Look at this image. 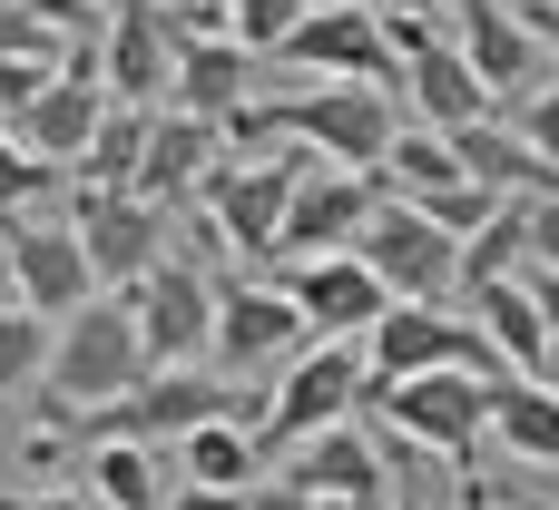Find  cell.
Masks as SVG:
<instances>
[{
  "label": "cell",
  "mask_w": 559,
  "mask_h": 510,
  "mask_svg": "<svg viewBox=\"0 0 559 510\" xmlns=\"http://www.w3.org/2000/svg\"><path fill=\"white\" fill-rule=\"evenodd\" d=\"M393 88L373 79H324V88H255L226 118V147H305L324 167H383L393 147Z\"/></svg>",
  "instance_id": "obj_1"
},
{
  "label": "cell",
  "mask_w": 559,
  "mask_h": 510,
  "mask_svg": "<svg viewBox=\"0 0 559 510\" xmlns=\"http://www.w3.org/2000/svg\"><path fill=\"white\" fill-rule=\"evenodd\" d=\"M147 373V344H138V315H128V295H88L79 315H59L49 324V393L69 403V413H98V403H118L128 383Z\"/></svg>",
  "instance_id": "obj_2"
},
{
  "label": "cell",
  "mask_w": 559,
  "mask_h": 510,
  "mask_svg": "<svg viewBox=\"0 0 559 510\" xmlns=\"http://www.w3.org/2000/svg\"><path fill=\"white\" fill-rule=\"evenodd\" d=\"M354 403H364V344H354V334H314V344L265 383V432H255V452L285 462L295 442L354 423Z\"/></svg>",
  "instance_id": "obj_3"
},
{
  "label": "cell",
  "mask_w": 559,
  "mask_h": 510,
  "mask_svg": "<svg viewBox=\"0 0 559 510\" xmlns=\"http://www.w3.org/2000/svg\"><path fill=\"white\" fill-rule=\"evenodd\" d=\"M364 403L393 423V442L442 452V462H472L491 442V373H403V383L364 373Z\"/></svg>",
  "instance_id": "obj_4"
},
{
  "label": "cell",
  "mask_w": 559,
  "mask_h": 510,
  "mask_svg": "<svg viewBox=\"0 0 559 510\" xmlns=\"http://www.w3.org/2000/svg\"><path fill=\"white\" fill-rule=\"evenodd\" d=\"M314 157L305 147H246V157H216L206 167V226L236 246V256H275V236H285V197H295V177H305Z\"/></svg>",
  "instance_id": "obj_5"
},
{
  "label": "cell",
  "mask_w": 559,
  "mask_h": 510,
  "mask_svg": "<svg viewBox=\"0 0 559 510\" xmlns=\"http://www.w3.org/2000/svg\"><path fill=\"white\" fill-rule=\"evenodd\" d=\"M354 256L383 275L393 305H452V295H462V236H442L413 197H383L373 226L354 236Z\"/></svg>",
  "instance_id": "obj_6"
},
{
  "label": "cell",
  "mask_w": 559,
  "mask_h": 510,
  "mask_svg": "<svg viewBox=\"0 0 559 510\" xmlns=\"http://www.w3.org/2000/svg\"><path fill=\"white\" fill-rule=\"evenodd\" d=\"M364 373L403 383V373H501V364L472 334V315H452V305H383L364 324Z\"/></svg>",
  "instance_id": "obj_7"
},
{
  "label": "cell",
  "mask_w": 559,
  "mask_h": 510,
  "mask_svg": "<svg viewBox=\"0 0 559 510\" xmlns=\"http://www.w3.org/2000/svg\"><path fill=\"white\" fill-rule=\"evenodd\" d=\"M69 236H79V256H88V275L98 285H138L167 246V206L157 197H138V187H69Z\"/></svg>",
  "instance_id": "obj_8"
},
{
  "label": "cell",
  "mask_w": 559,
  "mask_h": 510,
  "mask_svg": "<svg viewBox=\"0 0 559 510\" xmlns=\"http://www.w3.org/2000/svg\"><path fill=\"white\" fill-rule=\"evenodd\" d=\"M128 315H138L147 373H157V364H197L206 334H216V275H206L197 256H157V265L128 285Z\"/></svg>",
  "instance_id": "obj_9"
},
{
  "label": "cell",
  "mask_w": 559,
  "mask_h": 510,
  "mask_svg": "<svg viewBox=\"0 0 559 510\" xmlns=\"http://www.w3.org/2000/svg\"><path fill=\"white\" fill-rule=\"evenodd\" d=\"M314 334H305V315H295V295L285 285H216V334H206V354L226 364V383H255V373H285L295 354H305Z\"/></svg>",
  "instance_id": "obj_10"
},
{
  "label": "cell",
  "mask_w": 559,
  "mask_h": 510,
  "mask_svg": "<svg viewBox=\"0 0 559 510\" xmlns=\"http://www.w3.org/2000/svg\"><path fill=\"white\" fill-rule=\"evenodd\" d=\"M275 69H314V79H373V88H393V79H403V59H393V39H383V10H373V0H314V10L285 29Z\"/></svg>",
  "instance_id": "obj_11"
},
{
  "label": "cell",
  "mask_w": 559,
  "mask_h": 510,
  "mask_svg": "<svg viewBox=\"0 0 559 510\" xmlns=\"http://www.w3.org/2000/svg\"><path fill=\"white\" fill-rule=\"evenodd\" d=\"M98 118H108V88H98V39H69V49H59V79H49V88L10 118V138H20L39 167H59V177H69V167H79V147L98 138Z\"/></svg>",
  "instance_id": "obj_12"
},
{
  "label": "cell",
  "mask_w": 559,
  "mask_h": 510,
  "mask_svg": "<svg viewBox=\"0 0 559 510\" xmlns=\"http://www.w3.org/2000/svg\"><path fill=\"white\" fill-rule=\"evenodd\" d=\"M373 206H383V177L373 167H305L295 177V197H285V236H275V256L295 265V256H334V246H354L364 226H373Z\"/></svg>",
  "instance_id": "obj_13"
},
{
  "label": "cell",
  "mask_w": 559,
  "mask_h": 510,
  "mask_svg": "<svg viewBox=\"0 0 559 510\" xmlns=\"http://www.w3.org/2000/svg\"><path fill=\"white\" fill-rule=\"evenodd\" d=\"M432 10H452V49L472 59V79L491 98H531L550 79V49L531 39V20L511 0H432Z\"/></svg>",
  "instance_id": "obj_14"
},
{
  "label": "cell",
  "mask_w": 559,
  "mask_h": 510,
  "mask_svg": "<svg viewBox=\"0 0 559 510\" xmlns=\"http://www.w3.org/2000/svg\"><path fill=\"white\" fill-rule=\"evenodd\" d=\"M10 295H20L39 324H59V315H79V305L98 295V275H88L69 216H10Z\"/></svg>",
  "instance_id": "obj_15"
},
{
  "label": "cell",
  "mask_w": 559,
  "mask_h": 510,
  "mask_svg": "<svg viewBox=\"0 0 559 510\" xmlns=\"http://www.w3.org/2000/svg\"><path fill=\"white\" fill-rule=\"evenodd\" d=\"M177 69V10L167 0H108V39H98V88L128 108H157Z\"/></svg>",
  "instance_id": "obj_16"
},
{
  "label": "cell",
  "mask_w": 559,
  "mask_h": 510,
  "mask_svg": "<svg viewBox=\"0 0 559 510\" xmlns=\"http://www.w3.org/2000/svg\"><path fill=\"white\" fill-rule=\"evenodd\" d=\"M285 295H295L305 334H364V324L393 305L383 275H373L354 246H334V256H295V265H285Z\"/></svg>",
  "instance_id": "obj_17"
},
{
  "label": "cell",
  "mask_w": 559,
  "mask_h": 510,
  "mask_svg": "<svg viewBox=\"0 0 559 510\" xmlns=\"http://www.w3.org/2000/svg\"><path fill=\"white\" fill-rule=\"evenodd\" d=\"M255 69L265 59H246L226 29H187L177 20V69H167V108H187V118H236L246 98H255Z\"/></svg>",
  "instance_id": "obj_18"
},
{
  "label": "cell",
  "mask_w": 559,
  "mask_h": 510,
  "mask_svg": "<svg viewBox=\"0 0 559 510\" xmlns=\"http://www.w3.org/2000/svg\"><path fill=\"white\" fill-rule=\"evenodd\" d=\"M285 482H295L305 501H393V452H383L373 432L334 423V432H314V442L285 452Z\"/></svg>",
  "instance_id": "obj_19"
},
{
  "label": "cell",
  "mask_w": 559,
  "mask_h": 510,
  "mask_svg": "<svg viewBox=\"0 0 559 510\" xmlns=\"http://www.w3.org/2000/svg\"><path fill=\"white\" fill-rule=\"evenodd\" d=\"M226 157V128L216 118H187V108H147V147H138V197H157V206H187L197 187H206V167Z\"/></svg>",
  "instance_id": "obj_20"
},
{
  "label": "cell",
  "mask_w": 559,
  "mask_h": 510,
  "mask_svg": "<svg viewBox=\"0 0 559 510\" xmlns=\"http://www.w3.org/2000/svg\"><path fill=\"white\" fill-rule=\"evenodd\" d=\"M462 315H472V334L491 344L501 373L550 383V324H540V305H531L521 275H481V285H462Z\"/></svg>",
  "instance_id": "obj_21"
},
{
  "label": "cell",
  "mask_w": 559,
  "mask_h": 510,
  "mask_svg": "<svg viewBox=\"0 0 559 510\" xmlns=\"http://www.w3.org/2000/svg\"><path fill=\"white\" fill-rule=\"evenodd\" d=\"M403 98H413V118L423 128H472V118H501V98L472 79V59L452 49V39H423L413 59H403V79H393Z\"/></svg>",
  "instance_id": "obj_22"
},
{
  "label": "cell",
  "mask_w": 559,
  "mask_h": 510,
  "mask_svg": "<svg viewBox=\"0 0 559 510\" xmlns=\"http://www.w3.org/2000/svg\"><path fill=\"white\" fill-rule=\"evenodd\" d=\"M442 138H452L462 177L491 187V197H540V187H559V167L521 138V128H501V118H472V128H442Z\"/></svg>",
  "instance_id": "obj_23"
},
{
  "label": "cell",
  "mask_w": 559,
  "mask_h": 510,
  "mask_svg": "<svg viewBox=\"0 0 559 510\" xmlns=\"http://www.w3.org/2000/svg\"><path fill=\"white\" fill-rule=\"evenodd\" d=\"M491 442L531 472H559V383H521L491 373Z\"/></svg>",
  "instance_id": "obj_24"
},
{
  "label": "cell",
  "mask_w": 559,
  "mask_h": 510,
  "mask_svg": "<svg viewBox=\"0 0 559 510\" xmlns=\"http://www.w3.org/2000/svg\"><path fill=\"white\" fill-rule=\"evenodd\" d=\"M373 177H383V197H442V187L462 177V157H452V138H442V128H423V118H403Z\"/></svg>",
  "instance_id": "obj_25"
},
{
  "label": "cell",
  "mask_w": 559,
  "mask_h": 510,
  "mask_svg": "<svg viewBox=\"0 0 559 510\" xmlns=\"http://www.w3.org/2000/svg\"><path fill=\"white\" fill-rule=\"evenodd\" d=\"M79 482L98 491V510H167L157 501V452L147 442H88L79 452Z\"/></svg>",
  "instance_id": "obj_26"
},
{
  "label": "cell",
  "mask_w": 559,
  "mask_h": 510,
  "mask_svg": "<svg viewBox=\"0 0 559 510\" xmlns=\"http://www.w3.org/2000/svg\"><path fill=\"white\" fill-rule=\"evenodd\" d=\"M138 147H147V108H128V98H108V118H98V138L79 147V167H69V187H138Z\"/></svg>",
  "instance_id": "obj_27"
},
{
  "label": "cell",
  "mask_w": 559,
  "mask_h": 510,
  "mask_svg": "<svg viewBox=\"0 0 559 510\" xmlns=\"http://www.w3.org/2000/svg\"><path fill=\"white\" fill-rule=\"evenodd\" d=\"M177 462H187V482H206V491H246V482L265 472L255 432H236V423H197V432L177 442Z\"/></svg>",
  "instance_id": "obj_28"
},
{
  "label": "cell",
  "mask_w": 559,
  "mask_h": 510,
  "mask_svg": "<svg viewBox=\"0 0 559 510\" xmlns=\"http://www.w3.org/2000/svg\"><path fill=\"white\" fill-rule=\"evenodd\" d=\"M49 373V324L29 305H0V393H29Z\"/></svg>",
  "instance_id": "obj_29"
},
{
  "label": "cell",
  "mask_w": 559,
  "mask_h": 510,
  "mask_svg": "<svg viewBox=\"0 0 559 510\" xmlns=\"http://www.w3.org/2000/svg\"><path fill=\"white\" fill-rule=\"evenodd\" d=\"M305 10H314V0H226V39H236L246 59H275Z\"/></svg>",
  "instance_id": "obj_30"
},
{
  "label": "cell",
  "mask_w": 559,
  "mask_h": 510,
  "mask_svg": "<svg viewBox=\"0 0 559 510\" xmlns=\"http://www.w3.org/2000/svg\"><path fill=\"white\" fill-rule=\"evenodd\" d=\"M49 187H69L59 167H39L10 128H0V216H29V197H49Z\"/></svg>",
  "instance_id": "obj_31"
},
{
  "label": "cell",
  "mask_w": 559,
  "mask_h": 510,
  "mask_svg": "<svg viewBox=\"0 0 559 510\" xmlns=\"http://www.w3.org/2000/svg\"><path fill=\"white\" fill-rule=\"evenodd\" d=\"M413 206H423V216H432L442 236H472V226H481V216H491L501 197H491V187H472V177H452L442 197H413Z\"/></svg>",
  "instance_id": "obj_32"
},
{
  "label": "cell",
  "mask_w": 559,
  "mask_h": 510,
  "mask_svg": "<svg viewBox=\"0 0 559 510\" xmlns=\"http://www.w3.org/2000/svg\"><path fill=\"white\" fill-rule=\"evenodd\" d=\"M49 79H59V59H0V128H10V118L39 98Z\"/></svg>",
  "instance_id": "obj_33"
},
{
  "label": "cell",
  "mask_w": 559,
  "mask_h": 510,
  "mask_svg": "<svg viewBox=\"0 0 559 510\" xmlns=\"http://www.w3.org/2000/svg\"><path fill=\"white\" fill-rule=\"evenodd\" d=\"M521 138H531V147H540V157L559 167V69L540 79V88H531V98H521Z\"/></svg>",
  "instance_id": "obj_34"
},
{
  "label": "cell",
  "mask_w": 559,
  "mask_h": 510,
  "mask_svg": "<svg viewBox=\"0 0 559 510\" xmlns=\"http://www.w3.org/2000/svg\"><path fill=\"white\" fill-rule=\"evenodd\" d=\"M521 265H559V187L531 197V256H521Z\"/></svg>",
  "instance_id": "obj_35"
},
{
  "label": "cell",
  "mask_w": 559,
  "mask_h": 510,
  "mask_svg": "<svg viewBox=\"0 0 559 510\" xmlns=\"http://www.w3.org/2000/svg\"><path fill=\"white\" fill-rule=\"evenodd\" d=\"M521 285H531V305L550 324V364H559V265H521Z\"/></svg>",
  "instance_id": "obj_36"
},
{
  "label": "cell",
  "mask_w": 559,
  "mask_h": 510,
  "mask_svg": "<svg viewBox=\"0 0 559 510\" xmlns=\"http://www.w3.org/2000/svg\"><path fill=\"white\" fill-rule=\"evenodd\" d=\"M246 510H314V501H305L285 472H255V482H246Z\"/></svg>",
  "instance_id": "obj_37"
},
{
  "label": "cell",
  "mask_w": 559,
  "mask_h": 510,
  "mask_svg": "<svg viewBox=\"0 0 559 510\" xmlns=\"http://www.w3.org/2000/svg\"><path fill=\"white\" fill-rule=\"evenodd\" d=\"M511 10H521V20H531V39H540V49H550V69H559V0H511Z\"/></svg>",
  "instance_id": "obj_38"
},
{
  "label": "cell",
  "mask_w": 559,
  "mask_h": 510,
  "mask_svg": "<svg viewBox=\"0 0 559 510\" xmlns=\"http://www.w3.org/2000/svg\"><path fill=\"white\" fill-rule=\"evenodd\" d=\"M167 510H246V491H206V482H187Z\"/></svg>",
  "instance_id": "obj_39"
},
{
  "label": "cell",
  "mask_w": 559,
  "mask_h": 510,
  "mask_svg": "<svg viewBox=\"0 0 559 510\" xmlns=\"http://www.w3.org/2000/svg\"><path fill=\"white\" fill-rule=\"evenodd\" d=\"M0 510H88L79 491H39V501H0Z\"/></svg>",
  "instance_id": "obj_40"
},
{
  "label": "cell",
  "mask_w": 559,
  "mask_h": 510,
  "mask_svg": "<svg viewBox=\"0 0 559 510\" xmlns=\"http://www.w3.org/2000/svg\"><path fill=\"white\" fill-rule=\"evenodd\" d=\"M216 20H226V0H197V10H187V29H216Z\"/></svg>",
  "instance_id": "obj_41"
},
{
  "label": "cell",
  "mask_w": 559,
  "mask_h": 510,
  "mask_svg": "<svg viewBox=\"0 0 559 510\" xmlns=\"http://www.w3.org/2000/svg\"><path fill=\"white\" fill-rule=\"evenodd\" d=\"M0 305H20V295H10V216H0Z\"/></svg>",
  "instance_id": "obj_42"
},
{
  "label": "cell",
  "mask_w": 559,
  "mask_h": 510,
  "mask_svg": "<svg viewBox=\"0 0 559 510\" xmlns=\"http://www.w3.org/2000/svg\"><path fill=\"white\" fill-rule=\"evenodd\" d=\"M462 510H501V501H491V491H472V482H462Z\"/></svg>",
  "instance_id": "obj_43"
},
{
  "label": "cell",
  "mask_w": 559,
  "mask_h": 510,
  "mask_svg": "<svg viewBox=\"0 0 559 510\" xmlns=\"http://www.w3.org/2000/svg\"><path fill=\"white\" fill-rule=\"evenodd\" d=\"M314 510H393V501H314Z\"/></svg>",
  "instance_id": "obj_44"
},
{
  "label": "cell",
  "mask_w": 559,
  "mask_h": 510,
  "mask_svg": "<svg viewBox=\"0 0 559 510\" xmlns=\"http://www.w3.org/2000/svg\"><path fill=\"white\" fill-rule=\"evenodd\" d=\"M393 510H423V501H413V491H403V501H393Z\"/></svg>",
  "instance_id": "obj_45"
},
{
  "label": "cell",
  "mask_w": 559,
  "mask_h": 510,
  "mask_svg": "<svg viewBox=\"0 0 559 510\" xmlns=\"http://www.w3.org/2000/svg\"><path fill=\"white\" fill-rule=\"evenodd\" d=\"M10 10H20V0H0V20H10Z\"/></svg>",
  "instance_id": "obj_46"
},
{
  "label": "cell",
  "mask_w": 559,
  "mask_h": 510,
  "mask_svg": "<svg viewBox=\"0 0 559 510\" xmlns=\"http://www.w3.org/2000/svg\"><path fill=\"white\" fill-rule=\"evenodd\" d=\"M511 510H540V501H511Z\"/></svg>",
  "instance_id": "obj_47"
},
{
  "label": "cell",
  "mask_w": 559,
  "mask_h": 510,
  "mask_svg": "<svg viewBox=\"0 0 559 510\" xmlns=\"http://www.w3.org/2000/svg\"><path fill=\"white\" fill-rule=\"evenodd\" d=\"M550 383H559V364H550Z\"/></svg>",
  "instance_id": "obj_48"
}]
</instances>
